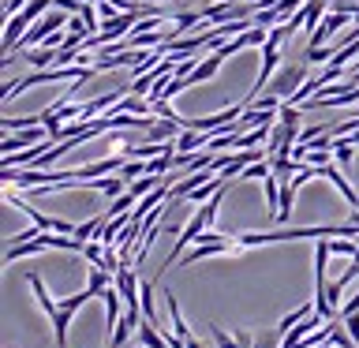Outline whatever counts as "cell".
Listing matches in <instances>:
<instances>
[{
  "label": "cell",
  "mask_w": 359,
  "mask_h": 348,
  "mask_svg": "<svg viewBox=\"0 0 359 348\" xmlns=\"http://www.w3.org/2000/svg\"><path fill=\"white\" fill-rule=\"evenodd\" d=\"M359 225H307V229H269V232H243L236 236L240 247H258V243H285V240H355Z\"/></svg>",
  "instance_id": "1"
},
{
  "label": "cell",
  "mask_w": 359,
  "mask_h": 348,
  "mask_svg": "<svg viewBox=\"0 0 359 348\" xmlns=\"http://www.w3.org/2000/svg\"><path fill=\"white\" fill-rule=\"evenodd\" d=\"M224 251H240V240H229V236H217V232H202L195 247L180 258V266H191L198 258H210V255H224Z\"/></svg>",
  "instance_id": "2"
},
{
  "label": "cell",
  "mask_w": 359,
  "mask_h": 348,
  "mask_svg": "<svg viewBox=\"0 0 359 348\" xmlns=\"http://www.w3.org/2000/svg\"><path fill=\"white\" fill-rule=\"evenodd\" d=\"M307 79H311V75H307V64H285V67L277 72V79H269V94H277L280 101H292Z\"/></svg>",
  "instance_id": "3"
},
{
  "label": "cell",
  "mask_w": 359,
  "mask_h": 348,
  "mask_svg": "<svg viewBox=\"0 0 359 348\" xmlns=\"http://www.w3.org/2000/svg\"><path fill=\"white\" fill-rule=\"evenodd\" d=\"M90 300H94V292H90V288H83V292H75V296L60 300V311H56V319H53V330H56V348H67V326H72L75 311H79V307H86Z\"/></svg>",
  "instance_id": "4"
},
{
  "label": "cell",
  "mask_w": 359,
  "mask_h": 348,
  "mask_svg": "<svg viewBox=\"0 0 359 348\" xmlns=\"http://www.w3.org/2000/svg\"><path fill=\"white\" fill-rule=\"evenodd\" d=\"M45 139H53L49 135V128H27V131H11V135H4L0 139V150L4 154H22V150H30V146H38V142H45Z\"/></svg>",
  "instance_id": "5"
},
{
  "label": "cell",
  "mask_w": 359,
  "mask_h": 348,
  "mask_svg": "<svg viewBox=\"0 0 359 348\" xmlns=\"http://www.w3.org/2000/svg\"><path fill=\"white\" fill-rule=\"evenodd\" d=\"M210 139L213 135H206V131H180V139H176V154H198V150H206L210 146Z\"/></svg>",
  "instance_id": "6"
},
{
  "label": "cell",
  "mask_w": 359,
  "mask_h": 348,
  "mask_svg": "<svg viewBox=\"0 0 359 348\" xmlns=\"http://www.w3.org/2000/svg\"><path fill=\"white\" fill-rule=\"evenodd\" d=\"M221 64H224V56H221V53H210L206 60H202V64L195 67V72H191V75L184 79V83H187V86H195V83H206V79H213V75L221 72Z\"/></svg>",
  "instance_id": "7"
},
{
  "label": "cell",
  "mask_w": 359,
  "mask_h": 348,
  "mask_svg": "<svg viewBox=\"0 0 359 348\" xmlns=\"http://www.w3.org/2000/svg\"><path fill=\"white\" fill-rule=\"evenodd\" d=\"M27 285L34 288V296H38V303H41V311L49 314V322L56 319V311H60V303H56L53 296H49V288H45V281L38 277V274H27Z\"/></svg>",
  "instance_id": "8"
},
{
  "label": "cell",
  "mask_w": 359,
  "mask_h": 348,
  "mask_svg": "<svg viewBox=\"0 0 359 348\" xmlns=\"http://www.w3.org/2000/svg\"><path fill=\"white\" fill-rule=\"evenodd\" d=\"M56 53L60 49H45V45H38V49H22V60H27L30 67H38V72H45V67H56Z\"/></svg>",
  "instance_id": "9"
},
{
  "label": "cell",
  "mask_w": 359,
  "mask_h": 348,
  "mask_svg": "<svg viewBox=\"0 0 359 348\" xmlns=\"http://www.w3.org/2000/svg\"><path fill=\"white\" fill-rule=\"evenodd\" d=\"M296 195L299 191L292 187V180H280V210H277V225H285L292 218V206H296Z\"/></svg>",
  "instance_id": "10"
},
{
  "label": "cell",
  "mask_w": 359,
  "mask_h": 348,
  "mask_svg": "<svg viewBox=\"0 0 359 348\" xmlns=\"http://www.w3.org/2000/svg\"><path fill=\"white\" fill-rule=\"evenodd\" d=\"M139 341H142V348H168V337L154 322H139Z\"/></svg>",
  "instance_id": "11"
},
{
  "label": "cell",
  "mask_w": 359,
  "mask_h": 348,
  "mask_svg": "<svg viewBox=\"0 0 359 348\" xmlns=\"http://www.w3.org/2000/svg\"><path fill=\"white\" fill-rule=\"evenodd\" d=\"M165 184V176H142V180H131V195L135 199H146V195H150V191H157V187H161Z\"/></svg>",
  "instance_id": "12"
},
{
  "label": "cell",
  "mask_w": 359,
  "mask_h": 348,
  "mask_svg": "<svg viewBox=\"0 0 359 348\" xmlns=\"http://www.w3.org/2000/svg\"><path fill=\"white\" fill-rule=\"evenodd\" d=\"M352 157H355V146L348 142V139H333V161L341 165V168H348L352 165Z\"/></svg>",
  "instance_id": "13"
},
{
  "label": "cell",
  "mask_w": 359,
  "mask_h": 348,
  "mask_svg": "<svg viewBox=\"0 0 359 348\" xmlns=\"http://www.w3.org/2000/svg\"><path fill=\"white\" fill-rule=\"evenodd\" d=\"M330 251H333V255L355 258V255H359V243H355V240H330Z\"/></svg>",
  "instance_id": "14"
},
{
  "label": "cell",
  "mask_w": 359,
  "mask_h": 348,
  "mask_svg": "<svg viewBox=\"0 0 359 348\" xmlns=\"http://www.w3.org/2000/svg\"><path fill=\"white\" fill-rule=\"evenodd\" d=\"M280 341H285V337H280L277 330H269V333H258L255 337V348H280Z\"/></svg>",
  "instance_id": "15"
},
{
  "label": "cell",
  "mask_w": 359,
  "mask_h": 348,
  "mask_svg": "<svg viewBox=\"0 0 359 348\" xmlns=\"http://www.w3.org/2000/svg\"><path fill=\"white\" fill-rule=\"evenodd\" d=\"M150 109H154L157 120H184V116H176V112H172V105H168V101H150Z\"/></svg>",
  "instance_id": "16"
},
{
  "label": "cell",
  "mask_w": 359,
  "mask_h": 348,
  "mask_svg": "<svg viewBox=\"0 0 359 348\" xmlns=\"http://www.w3.org/2000/svg\"><path fill=\"white\" fill-rule=\"evenodd\" d=\"M341 322H344V330H348V333H352V341L359 344V314H344V319H341Z\"/></svg>",
  "instance_id": "17"
},
{
  "label": "cell",
  "mask_w": 359,
  "mask_h": 348,
  "mask_svg": "<svg viewBox=\"0 0 359 348\" xmlns=\"http://www.w3.org/2000/svg\"><path fill=\"white\" fill-rule=\"evenodd\" d=\"M22 4H30V0H4V19L19 15V11H22Z\"/></svg>",
  "instance_id": "18"
},
{
  "label": "cell",
  "mask_w": 359,
  "mask_h": 348,
  "mask_svg": "<svg viewBox=\"0 0 359 348\" xmlns=\"http://www.w3.org/2000/svg\"><path fill=\"white\" fill-rule=\"evenodd\" d=\"M344 314H359V292H355V296H352V300H348L344 307H341V319H344Z\"/></svg>",
  "instance_id": "19"
},
{
  "label": "cell",
  "mask_w": 359,
  "mask_h": 348,
  "mask_svg": "<svg viewBox=\"0 0 359 348\" xmlns=\"http://www.w3.org/2000/svg\"><path fill=\"white\" fill-rule=\"evenodd\" d=\"M213 4H217V0H202V11H206V8H213Z\"/></svg>",
  "instance_id": "20"
},
{
  "label": "cell",
  "mask_w": 359,
  "mask_h": 348,
  "mask_svg": "<svg viewBox=\"0 0 359 348\" xmlns=\"http://www.w3.org/2000/svg\"><path fill=\"white\" fill-rule=\"evenodd\" d=\"M109 348H120V344H109Z\"/></svg>",
  "instance_id": "21"
}]
</instances>
